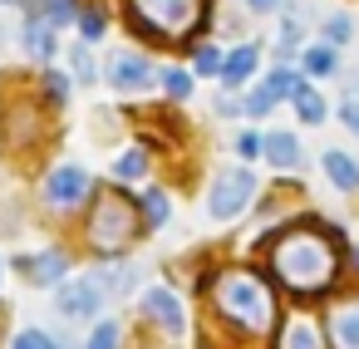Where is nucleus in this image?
<instances>
[{"instance_id": "obj_30", "label": "nucleus", "mask_w": 359, "mask_h": 349, "mask_svg": "<svg viewBox=\"0 0 359 349\" xmlns=\"http://www.w3.org/2000/svg\"><path fill=\"white\" fill-rule=\"evenodd\" d=\"M104 25H109V20H104L99 11H79V30H84V40H99Z\"/></svg>"}, {"instance_id": "obj_29", "label": "nucleus", "mask_w": 359, "mask_h": 349, "mask_svg": "<svg viewBox=\"0 0 359 349\" xmlns=\"http://www.w3.org/2000/svg\"><path fill=\"white\" fill-rule=\"evenodd\" d=\"M11 349H55V344H50V334H45V329H20Z\"/></svg>"}, {"instance_id": "obj_22", "label": "nucleus", "mask_w": 359, "mask_h": 349, "mask_svg": "<svg viewBox=\"0 0 359 349\" xmlns=\"http://www.w3.org/2000/svg\"><path fill=\"white\" fill-rule=\"evenodd\" d=\"M280 349H320V339H315V329L305 324V320H295L290 329H285V344Z\"/></svg>"}, {"instance_id": "obj_18", "label": "nucleus", "mask_w": 359, "mask_h": 349, "mask_svg": "<svg viewBox=\"0 0 359 349\" xmlns=\"http://www.w3.org/2000/svg\"><path fill=\"white\" fill-rule=\"evenodd\" d=\"M295 114H300V123H325V99L305 84V89L295 94Z\"/></svg>"}, {"instance_id": "obj_25", "label": "nucleus", "mask_w": 359, "mask_h": 349, "mask_svg": "<svg viewBox=\"0 0 359 349\" xmlns=\"http://www.w3.org/2000/svg\"><path fill=\"white\" fill-rule=\"evenodd\" d=\"M89 349H118V324L114 320H99L94 334H89Z\"/></svg>"}, {"instance_id": "obj_23", "label": "nucleus", "mask_w": 359, "mask_h": 349, "mask_svg": "<svg viewBox=\"0 0 359 349\" xmlns=\"http://www.w3.org/2000/svg\"><path fill=\"white\" fill-rule=\"evenodd\" d=\"M143 217H148V226H163L168 221V197L153 187V192H143Z\"/></svg>"}, {"instance_id": "obj_19", "label": "nucleus", "mask_w": 359, "mask_h": 349, "mask_svg": "<svg viewBox=\"0 0 359 349\" xmlns=\"http://www.w3.org/2000/svg\"><path fill=\"white\" fill-rule=\"evenodd\" d=\"M143 172H148V153H143V148H128V153L114 163V177H123V182H138Z\"/></svg>"}, {"instance_id": "obj_37", "label": "nucleus", "mask_w": 359, "mask_h": 349, "mask_svg": "<svg viewBox=\"0 0 359 349\" xmlns=\"http://www.w3.org/2000/svg\"><path fill=\"white\" fill-rule=\"evenodd\" d=\"M0 40H6V35H0Z\"/></svg>"}, {"instance_id": "obj_34", "label": "nucleus", "mask_w": 359, "mask_h": 349, "mask_svg": "<svg viewBox=\"0 0 359 349\" xmlns=\"http://www.w3.org/2000/svg\"><path fill=\"white\" fill-rule=\"evenodd\" d=\"M339 123H344V128H349V133L359 138V99H349V104L339 109Z\"/></svg>"}, {"instance_id": "obj_20", "label": "nucleus", "mask_w": 359, "mask_h": 349, "mask_svg": "<svg viewBox=\"0 0 359 349\" xmlns=\"http://www.w3.org/2000/svg\"><path fill=\"white\" fill-rule=\"evenodd\" d=\"M158 79H163V89H168V99H192V74H187V69H163Z\"/></svg>"}, {"instance_id": "obj_8", "label": "nucleus", "mask_w": 359, "mask_h": 349, "mask_svg": "<svg viewBox=\"0 0 359 349\" xmlns=\"http://www.w3.org/2000/svg\"><path fill=\"white\" fill-rule=\"evenodd\" d=\"M109 84H114L118 94H138V89L153 84V64H148L143 55H133V50H118V55L109 60Z\"/></svg>"}, {"instance_id": "obj_4", "label": "nucleus", "mask_w": 359, "mask_h": 349, "mask_svg": "<svg viewBox=\"0 0 359 349\" xmlns=\"http://www.w3.org/2000/svg\"><path fill=\"white\" fill-rule=\"evenodd\" d=\"M133 236H138V207H133L123 192H104V197L94 202V217H89V241H94V251L118 256L123 246H133Z\"/></svg>"}, {"instance_id": "obj_16", "label": "nucleus", "mask_w": 359, "mask_h": 349, "mask_svg": "<svg viewBox=\"0 0 359 349\" xmlns=\"http://www.w3.org/2000/svg\"><path fill=\"white\" fill-rule=\"evenodd\" d=\"M334 69H339V55H334V45H310V50H305V74L325 79V74H334Z\"/></svg>"}, {"instance_id": "obj_35", "label": "nucleus", "mask_w": 359, "mask_h": 349, "mask_svg": "<svg viewBox=\"0 0 359 349\" xmlns=\"http://www.w3.org/2000/svg\"><path fill=\"white\" fill-rule=\"evenodd\" d=\"M246 6H251L256 15H266V11H276V6H280V0H246Z\"/></svg>"}, {"instance_id": "obj_33", "label": "nucleus", "mask_w": 359, "mask_h": 349, "mask_svg": "<svg viewBox=\"0 0 359 349\" xmlns=\"http://www.w3.org/2000/svg\"><path fill=\"white\" fill-rule=\"evenodd\" d=\"M236 153L241 158H261V133H241L236 138Z\"/></svg>"}, {"instance_id": "obj_27", "label": "nucleus", "mask_w": 359, "mask_h": 349, "mask_svg": "<svg viewBox=\"0 0 359 349\" xmlns=\"http://www.w3.org/2000/svg\"><path fill=\"white\" fill-rule=\"evenodd\" d=\"M74 15H79V11H74V0H50V11H45V20H50L55 30H60V25H69Z\"/></svg>"}, {"instance_id": "obj_36", "label": "nucleus", "mask_w": 359, "mask_h": 349, "mask_svg": "<svg viewBox=\"0 0 359 349\" xmlns=\"http://www.w3.org/2000/svg\"><path fill=\"white\" fill-rule=\"evenodd\" d=\"M0 275H6V266H0Z\"/></svg>"}, {"instance_id": "obj_14", "label": "nucleus", "mask_w": 359, "mask_h": 349, "mask_svg": "<svg viewBox=\"0 0 359 349\" xmlns=\"http://www.w3.org/2000/svg\"><path fill=\"white\" fill-rule=\"evenodd\" d=\"M320 167H325V177H330L339 192H354V187H359V163H354L349 153H339V148H325Z\"/></svg>"}, {"instance_id": "obj_24", "label": "nucleus", "mask_w": 359, "mask_h": 349, "mask_svg": "<svg viewBox=\"0 0 359 349\" xmlns=\"http://www.w3.org/2000/svg\"><path fill=\"white\" fill-rule=\"evenodd\" d=\"M271 104H276V99H271V89H266V84H256V89L246 94V104H241V114H251V118H261V114H271Z\"/></svg>"}, {"instance_id": "obj_5", "label": "nucleus", "mask_w": 359, "mask_h": 349, "mask_svg": "<svg viewBox=\"0 0 359 349\" xmlns=\"http://www.w3.org/2000/svg\"><path fill=\"white\" fill-rule=\"evenodd\" d=\"M251 197H256L251 167H222L212 177V192H207V217L212 221H231V217H241L251 207Z\"/></svg>"}, {"instance_id": "obj_17", "label": "nucleus", "mask_w": 359, "mask_h": 349, "mask_svg": "<svg viewBox=\"0 0 359 349\" xmlns=\"http://www.w3.org/2000/svg\"><path fill=\"white\" fill-rule=\"evenodd\" d=\"M266 89H271V99H295V94L305 89V79H300L295 69H271V79H266Z\"/></svg>"}, {"instance_id": "obj_6", "label": "nucleus", "mask_w": 359, "mask_h": 349, "mask_svg": "<svg viewBox=\"0 0 359 349\" xmlns=\"http://www.w3.org/2000/svg\"><path fill=\"white\" fill-rule=\"evenodd\" d=\"M104 285L94 280V275H84V280H65L60 285V315L65 320H94L99 310H104Z\"/></svg>"}, {"instance_id": "obj_2", "label": "nucleus", "mask_w": 359, "mask_h": 349, "mask_svg": "<svg viewBox=\"0 0 359 349\" xmlns=\"http://www.w3.org/2000/svg\"><path fill=\"white\" fill-rule=\"evenodd\" d=\"M212 305L222 320L241 324L246 334H271V320H276V305H271V290L261 275L251 271H222L212 280Z\"/></svg>"}, {"instance_id": "obj_1", "label": "nucleus", "mask_w": 359, "mask_h": 349, "mask_svg": "<svg viewBox=\"0 0 359 349\" xmlns=\"http://www.w3.org/2000/svg\"><path fill=\"white\" fill-rule=\"evenodd\" d=\"M334 271H339V251L315 226H290L285 236L271 241V275L295 295H320L334 280Z\"/></svg>"}, {"instance_id": "obj_10", "label": "nucleus", "mask_w": 359, "mask_h": 349, "mask_svg": "<svg viewBox=\"0 0 359 349\" xmlns=\"http://www.w3.org/2000/svg\"><path fill=\"white\" fill-rule=\"evenodd\" d=\"M330 349H359V300H344L330 310Z\"/></svg>"}, {"instance_id": "obj_11", "label": "nucleus", "mask_w": 359, "mask_h": 349, "mask_svg": "<svg viewBox=\"0 0 359 349\" xmlns=\"http://www.w3.org/2000/svg\"><path fill=\"white\" fill-rule=\"evenodd\" d=\"M20 40H25V55H35V60H55V25H50L45 15H25Z\"/></svg>"}, {"instance_id": "obj_31", "label": "nucleus", "mask_w": 359, "mask_h": 349, "mask_svg": "<svg viewBox=\"0 0 359 349\" xmlns=\"http://www.w3.org/2000/svg\"><path fill=\"white\" fill-rule=\"evenodd\" d=\"M74 79H79V84H94V60H89L84 45H74Z\"/></svg>"}, {"instance_id": "obj_32", "label": "nucleus", "mask_w": 359, "mask_h": 349, "mask_svg": "<svg viewBox=\"0 0 359 349\" xmlns=\"http://www.w3.org/2000/svg\"><path fill=\"white\" fill-rule=\"evenodd\" d=\"M45 84H50V99H55V104L69 99V79H65V74H45Z\"/></svg>"}, {"instance_id": "obj_12", "label": "nucleus", "mask_w": 359, "mask_h": 349, "mask_svg": "<svg viewBox=\"0 0 359 349\" xmlns=\"http://www.w3.org/2000/svg\"><path fill=\"white\" fill-rule=\"evenodd\" d=\"M25 266V275H30V285H60L65 280V271H69V261H65V251H40V256H30V261H20Z\"/></svg>"}, {"instance_id": "obj_28", "label": "nucleus", "mask_w": 359, "mask_h": 349, "mask_svg": "<svg viewBox=\"0 0 359 349\" xmlns=\"http://www.w3.org/2000/svg\"><path fill=\"white\" fill-rule=\"evenodd\" d=\"M349 40V15H330L325 20V45H344Z\"/></svg>"}, {"instance_id": "obj_21", "label": "nucleus", "mask_w": 359, "mask_h": 349, "mask_svg": "<svg viewBox=\"0 0 359 349\" xmlns=\"http://www.w3.org/2000/svg\"><path fill=\"white\" fill-rule=\"evenodd\" d=\"M94 280L104 285V295H109V290L118 295V290H128V285H133V271H128V266H104V271H99Z\"/></svg>"}, {"instance_id": "obj_26", "label": "nucleus", "mask_w": 359, "mask_h": 349, "mask_svg": "<svg viewBox=\"0 0 359 349\" xmlns=\"http://www.w3.org/2000/svg\"><path fill=\"white\" fill-rule=\"evenodd\" d=\"M222 60H226V55H222L217 45H202V50H197V74H222Z\"/></svg>"}, {"instance_id": "obj_13", "label": "nucleus", "mask_w": 359, "mask_h": 349, "mask_svg": "<svg viewBox=\"0 0 359 349\" xmlns=\"http://www.w3.org/2000/svg\"><path fill=\"white\" fill-rule=\"evenodd\" d=\"M256 64H261V50H256V45H236V50L222 60V79H226V89L246 84V79L256 74Z\"/></svg>"}, {"instance_id": "obj_3", "label": "nucleus", "mask_w": 359, "mask_h": 349, "mask_svg": "<svg viewBox=\"0 0 359 349\" xmlns=\"http://www.w3.org/2000/svg\"><path fill=\"white\" fill-rule=\"evenodd\" d=\"M207 15V0H128V20L158 40H187Z\"/></svg>"}, {"instance_id": "obj_15", "label": "nucleus", "mask_w": 359, "mask_h": 349, "mask_svg": "<svg viewBox=\"0 0 359 349\" xmlns=\"http://www.w3.org/2000/svg\"><path fill=\"white\" fill-rule=\"evenodd\" d=\"M261 153H266V158H271V163H276L280 172L300 167V158H305V153H300V138H295V133H271V138H261Z\"/></svg>"}, {"instance_id": "obj_7", "label": "nucleus", "mask_w": 359, "mask_h": 349, "mask_svg": "<svg viewBox=\"0 0 359 349\" xmlns=\"http://www.w3.org/2000/svg\"><path fill=\"white\" fill-rule=\"evenodd\" d=\"M84 197H89V172H84V167L65 163V167L50 172V182H45V202H50V207L69 212V207H79Z\"/></svg>"}, {"instance_id": "obj_9", "label": "nucleus", "mask_w": 359, "mask_h": 349, "mask_svg": "<svg viewBox=\"0 0 359 349\" xmlns=\"http://www.w3.org/2000/svg\"><path fill=\"white\" fill-rule=\"evenodd\" d=\"M143 315H148V320H158L168 334H182V324H187V315H182V300H177L172 290H163V285H153V290L143 295Z\"/></svg>"}]
</instances>
